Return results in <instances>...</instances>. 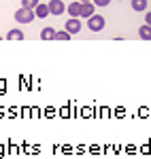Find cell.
Wrapping results in <instances>:
<instances>
[{
	"label": "cell",
	"instance_id": "cell-6",
	"mask_svg": "<svg viewBox=\"0 0 151 159\" xmlns=\"http://www.w3.org/2000/svg\"><path fill=\"white\" fill-rule=\"evenodd\" d=\"M34 15L40 17V19H45V17L49 15V4H40V2H38L36 7H34Z\"/></svg>",
	"mask_w": 151,
	"mask_h": 159
},
{
	"label": "cell",
	"instance_id": "cell-13",
	"mask_svg": "<svg viewBox=\"0 0 151 159\" xmlns=\"http://www.w3.org/2000/svg\"><path fill=\"white\" fill-rule=\"evenodd\" d=\"M40 0H21V7H26V9H34Z\"/></svg>",
	"mask_w": 151,
	"mask_h": 159
},
{
	"label": "cell",
	"instance_id": "cell-5",
	"mask_svg": "<svg viewBox=\"0 0 151 159\" xmlns=\"http://www.w3.org/2000/svg\"><path fill=\"white\" fill-rule=\"evenodd\" d=\"M94 2H81V13H79V17H83V19H87L94 15Z\"/></svg>",
	"mask_w": 151,
	"mask_h": 159
},
{
	"label": "cell",
	"instance_id": "cell-7",
	"mask_svg": "<svg viewBox=\"0 0 151 159\" xmlns=\"http://www.w3.org/2000/svg\"><path fill=\"white\" fill-rule=\"evenodd\" d=\"M66 11H68V15H70V17H79V13H81V2H79V0H75L73 4H68V7H66Z\"/></svg>",
	"mask_w": 151,
	"mask_h": 159
},
{
	"label": "cell",
	"instance_id": "cell-15",
	"mask_svg": "<svg viewBox=\"0 0 151 159\" xmlns=\"http://www.w3.org/2000/svg\"><path fill=\"white\" fill-rule=\"evenodd\" d=\"M145 21H147V24H149V25H151V11H149V13H147V15H145Z\"/></svg>",
	"mask_w": 151,
	"mask_h": 159
},
{
	"label": "cell",
	"instance_id": "cell-14",
	"mask_svg": "<svg viewBox=\"0 0 151 159\" xmlns=\"http://www.w3.org/2000/svg\"><path fill=\"white\" fill-rule=\"evenodd\" d=\"M96 7H106V4H111V0H92Z\"/></svg>",
	"mask_w": 151,
	"mask_h": 159
},
{
	"label": "cell",
	"instance_id": "cell-9",
	"mask_svg": "<svg viewBox=\"0 0 151 159\" xmlns=\"http://www.w3.org/2000/svg\"><path fill=\"white\" fill-rule=\"evenodd\" d=\"M7 38H9V40H24V32H21V30H17V28H15V30H9V34H7Z\"/></svg>",
	"mask_w": 151,
	"mask_h": 159
},
{
	"label": "cell",
	"instance_id": "cell-16",
	"mask_svg": "<svg viewBox=\"0 0 151 159\" xmlns=\"http://www.w3.org/2000/svg\"><path fill=\"white\" fill-rule=\"evenodd\" d=\"M79 2H92V0H79Z\"/></svg>",
	"mask_w": 151,
	"mask_h": 159
},
{
	"label": "cell",
	"instance_id": "cell-11",
	"mask_svg": "<svg viewBox=\"0 0 151 159\" xmlns=\"http://www.w3.org/2000/svg\"><path fill=\"white\" fill-rule=\"evenodd\" d=\"M130 2H132V9L134 11H145V7L149 4L147 0H130Z\"/></svg>",
	"mask_w": 151,
	"mask_h": 159
},
{
	"label": "cell",
	"instance_id": "cell-12",
	"mask_svg": "<svg viewBox=\"0 0 151 159\" xmlns=\"http://www.w3.org/2000/svg\"><path fill=\"white\" fill-rule=\"evenodd\" d=\"M70 32H66V30H60V32H55V36H53V40H70Z\"/></svg>",
	"mask_w": 151,
	"mask_h": 159
},
{
	"label": "cell",
	"instance_id": "cell-10",
	"mask_svg": "<svg viewBox=\"0 0 151 159\" xmlns=\"http://www.w3.org/2000/svg\"><path fill=\"white\" fill-rule=\"evenodd\" d=\"M53 36H55V30L53 28H43L40 30V38L43 40H53Z\"/></svg>",
	"mask_w": 151,
	"mask_h": 159
},
{
	"label": "cell",
	"instance_id": "cell-2",
	"mask_svg": "<svg viewBox=\"0 0 151 159\" xmlns=\"http://www.w3.org/2000/svg\"><path fill=\"white\" fill-rule=\"evenodd\" d=\"M87 28L92 30V32H100L102 28H104V17L94 13L92 17H87Z\"/></svg>",
	"mask_w": 151,
	"mask_h": 159
},
{
	"label": "cell",
	"instance_id": "cell-3",
	"mask_svg": "<svg viewBox=\"0 0 151 159\" xmlns=\"http://www.w3.org/2000/svg\"><path fill=\"white\" fill-rule=\"evenodd\" d=\"M64 11H66V4H64L62 0H51V2H49V15L60 17Z\"/></svg>",
	"mask_w": 151,
	"mask_h": 159
},
{
	"label": "cell",
	"instance_id": "cell-1",
	"mask_svg": "<svg viewBox=\"0 0 151 159\" xmlns=\"http://www.w3.org/2000/svg\"><path fill=\"white\" fill-rule=\"evenodd\" d=\"M13 17H15V21H17V24H32V21L36 19V15H34V9H26V7L17 9Z\"/></svg>",
	"mask_w": 151,
	"mask_h": 159
},
{
	"label": "cell",
	"instance_id": "cell-8",
	"mask_svg": "<svg viewBox=\"0 0 151 159\" xmlns=\"http://www.w3.org/2000/svg\"><path fill=\"white\" fill-rule=\"evenodd\" d=\"M139 36L145 38V40H151V25L149 24H143L139 28Z\"/></svg>",
	"mask_w": 151,
	"mask_h": 159
},
{
	"label": "cell",
	"instance_id": "cell-4",
	"mask_svg": "<svg viewBox=\"0 0 151 159\" xmlns=\"http://www.w3.org/2000/svg\"><path fill=\"white\" fill-rule=\"evenodd\" d=\"M79 30H81V21H79V17H70V19L66 21V32H70V34H79Z\"/></svg>",
	"mask_w": 151,
	"mask_h": 159
}]
</instances>
